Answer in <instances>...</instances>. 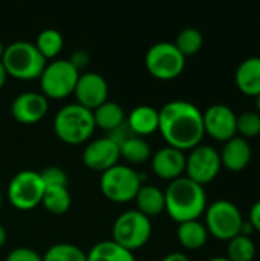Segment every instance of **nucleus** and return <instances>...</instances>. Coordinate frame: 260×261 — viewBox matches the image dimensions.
<instances>
[{"label": "nucleus", "mask_w": 260, "mask_h": 261, "mask_svg": "<svg viewBox=\"0 0 260 261\" xmlns=\"http://www.w3.org/2000/svg\"><path fill=\"white\" fill-rule=\"evenodd\" d=\"M161 261H190L188 260V257L185 255V254H182V252H170V254H167L164 258Z\"/></svg>", "instance_id": "nucleus-36"}, {"label": "nucleus", "mask_w": 260, "mask_h": 261, "mask_svg": "<svg viewBox=\"0 0 260 261\" xmlns=\"http://www.w3.org/2000/svg\"><path fill=\"white\" fill-rule=\"evenodd\" d=\"M136 205H138V211H141L143 214H146L147 217L150 216H156L161 211L166 210V197H164V191L153 185V184H147L144 182L136 196H135Z\"/></svg>", "instance_id": "nucleus-20"}, {"label": "nucleus", "mask_w": 260, "mask_h": 261, "mask_svg": "<svg viewBox=\"0 0 260 261\" xmlns=\"http://www.w3.org/2000/svg\"><path fill=\"white\" fill-rule=\"evenodd\" d=\"M2 63L8 75H12L18 80H34L40 78L48 61L34 43L15 40L5 46Z\"/></svg>", "instance_id": "nucleus-3"}, {"label": "nucleus", "mask_w": 260, "mask_h": 261, "mask_svg": "<svg viewBox=\"0 0 260 261\" xmlns=\"http://www.w3.org/2000/svg\"><path fill=\"white\" fill-rule=\"evenodd\" d=\"M248 222L251 223V226L254 228V231H259L260 232V200H257L251 206L250 214H248Z\"/></svg>", "instance_id": "nucleus-35"}, {"label": "nucleus", "mask_w": 260, "mask_h": 261, "mask_svg": "<svg viewBox=\"0 0 260 261\" xmlns=\"http://www.w3.org/2000/svg\"><path fill=\"white\" fill-rule=\"evenodd\" d=\"M49 107V101L43 93L28 90L18 93L12 104H11V113L12 116L23 124H34L40 121Z\"/></svg>", "instance_id": "nucleus-15"}, {"label": "nucleus", "mask_w": 260, "mask_h": 261, "mask_svg": "<svg viewBox=\"0 0 260 261\" xmlns=\"http://www.w3.org/2000/svg\"><path fill=\"white\" fill-rule=\"evenodd\" d=\"M146 67L159 80H173L185 67V57L172 41H158L146 52Z\"/></svg>", "instance_id": "nucleus-9"}, {"label": "nucleus", "mask_w": 260, "mask_h": 261, "mask_svg": "<svg viewBox=\"0 0 260 261\" xmlns=\"http://www.w3.org/2000/svg\"><path fill=\"white\" fill-rule=\"evenodd\" d=\"M5 242H6V229H5V226L0 223V248L5 245Z\"/></svg>", "instance_id": "nucleus-38"}, {"label": "nucleus", "mask_w": 260, "mask_h": 261, "mask_svg": "<svg viewBox=\"0 0 260 261\" xmlns=\"http://www.w3.org/2000/svg\"><path fill=\"white\" fill-rule=\"evenodd\" d=\"M93 113V121L95 125L103 128V130H113L115 127H118L120 124H123L126 121V113L124 109L120 102L116 101H104L101 106H98L97 109L92 110Z\"/></svg>", "instance_id": "nucleus-23"}, {"label": "nucleus", "mask_w": 260, "mask_h": 261, "mask_svg": "<svg viewBox=\"0 0 260 261\" xmlns=\"http://www.w3.org/2000/svg\"><path fill=\"white\" fill-rule=\"evenodd\" d=\"M256 257V245L251 237L236 236L228 240L227 245V258L230 261H253Z\"/></svg>", "instance_id": "nucleus-28"}, {"label": "nucleus", "mask_w": 260, "mask_h": 261, "mask_svg": "<svg viewBox=\"0 0 260 261\" xmlns=\"http://www.w3.org/2000/svg\"><path fill=\"white\" fill-rule=\"evenodd\" d=\"M3 52H5V44H3V43H2V40H0V60H2Z\"/></svg>", "instance_id": "nucleus-41"}, {"label": "nucleus", "mask_w": 260, "mask_h": 261, "mask_svg": "<svg viewBox=\"0 0 260 261\" xmlns=\"http://www.w3.org/2000/svg\"><path fill=\"white\" fill-rule=\"evenodd\" d=\"M43 261H87V255L77 245L55 243L46 249Z\"/></svg>", "instance_id": "nucleus-27"}, {"label": "nucleus", "mask_w": 260, "mask_h": 261, "mask_svg": "<svg viewBox=\"0 0 260 261\" xmlns=\"http://www.w3.org/2000/svg\"><path fill=\"white\" fill-rule=\"evenodd\" d=\"M63 35L58 29L54 28H44L38 32L35 38V46L40 50V54L48 60V58H55L58 52L63 47Z\"/></svg>", "instance_id": "nucleus-26"}, {"label": "nucleus", "mask_w": 260, "mask_h": 261, "mask_svg": "<svg viewBox=\"0 0 260 261\" xmlns=\"http://www.w3.org/2000/svg\"><path fill=\"white\" fill-rule=\"evenodd\" d=\"M159 112L158 130L170 147L192 150L198 147L205 135L202 112L190 101L172 99Z\"/></svg>", "instance_id": "nucleus-1"}, {"label": "nucleus", "mask_w": 260, "mask_h": 261, "mask_svg": "<svg viewBox=\"0 0 260 261\" xmlns=\"http://www.w3.org/2000/svg\"><path fill=\"white\" fill-rule=\"evenodd\" d=\"M185 154L175 147H161L152 156V170L161 179L175 180L185 173Z\"/></svg>", "instance_id": "nucleus-16"}, {"label": "nucleus", "mask_w": 260, "mask_h": 261, "mask_svg": "<svg viewBox=\"0 0 260 261\" xmlns=\"http://www.w3.org/2000/svg\"><path fill=\"white\" fill-rule=\"evenodd\" d=\"M141 185L143 182L139 173L123 164H116L104 170L100 177L101 191L113 202H129L135 199Z\"/></svg>", "instance_id": "nucleus-7"}, {"label": "nucleus", "mask_w": 260, "mask_h": 261, "mask_svg": "<svg viewBox=\"0 0 260 261\" xmlns=\"http://www.w3.org/2000/svg\"><path fill=\"white\" fill-rule=\"evenodd\" d=\"M236 87L248 96L260 95V57L245 58L234 72Z\"/></svg>", "instance_id": "nucleus-18"}, {"label": "nucleus", "mask_w": 260, "mask_h": 261, "mask_svg": "<svg viewBox=\"0 0 260 261\" xmlns=\"http://www.w3.org/2000/svg\"><path fill=\"white\" fill-rule=\"evenodd\" d=\"M256 110H257V113L260 115V95L256 96Z\"/></svg>", "instance_id": "nucleus-40"}, {"label": "nucleus", "mask_w": 260, "mask_h": 261, "mask_svg": "<svg viewBox=\"0 0 260 261\" xmlns=\"http://www.w3.org/2000/svg\"><path fill=\"white\" fill-rule=\"evenodd\" d=\"M6 76H8V72H6L3 63H2V60H0V89L3 87V84H5V81H6Z\"/></svg>", "instance_id": "nucleus-37"}, {"label": "nucleus", "mask_w": 260, "mask_h": 261, "mask_svg": "<svg viewBox=\"0 0 260 261\" xmlns=\"http://www.w3.org/2000/svg\"><path fill=\"white\" fill-rule=\"evenodd\" d=\"M113 242L123 248L133 251L144 246L152 236V222L150 217L143 214L138 210L123 211L113 222L112 226Z\"/></svg>", "instance_id": "nucleus-5"}, {"label": "nucleus", "mask_w": 260, "mask_h": 261, "mask_svg": "<svg viewBox=\"0 0 260 261\" xmlns=\"http://www.w3.org/2000/svg\"><path fill=\"white\" fill-rule=\"evenodd\" d=\"M219 156H221L222 167H225L233 173H238L250 165L253 158V150L247 139L241 136H234L224 144Z\"/></svg>", "instance_id": "nucleus-17"}, {"label": "nucleus", "mask_w": 260, "mask_h": 261, "mask_svg": "<svg viewBox=\"0 0 260 261\" xmlns=\"http://www.w3.org/2000/svg\"><path fill=\"white\" fill-rule=\"evenodd\" d=\"M87 255V261H136L133 252L123 248L113 240H101L95 243Z\"/></svg>", "instance_id": "nucleus-21"}, {"label": "nucleus", "mask_w": 260, "mask_h": 261, "mask_svg": "<svg viewBox=\"0 0 260 261\" xmlns=\"http://www.w3.org/2000/svg\"><path fill=\"white\" fill-rule=\"evenodd\" d=\"M204 132L213 139L227 142L236 135V119L238 115L225 104H213L205 112H202Z\"/></svg>", "instance_id": "nucleus-12"}, {"label": "nucleus", "mask_w": 260, "mask_h": 261, "mask_svg": "<svg viewBox=\"0 0 260 261\" xmlns=\"http://www.w3.org/2000/svg\"><path fill=\"white\" fill-rule=\"evenodd\" d=\"M44 182L38 171L21 170L17 171L8 184L9 202L18 210H31L41 202Z\"/></svg>", "instance_id": "nucleus-10"}, {"label": "nucleus", "mask_w": 260, "mask_h": 261, "mask_svg": "<svg viewBox=\"0 0 260 261\" xmlns=\"http://www.w3.org/2000/svg\"><path fill=\"white\" fill-rule=\"evenodd\" d=\"M205 228L213 237L228 242L241 234L244 217L241 210L230 200H216L205 208Z\"/></svg>", "instance_id": "nucleus-6"}, {"label": "nucleus", "mask_w": 260, "mask_h": 261, "mask_svg": "<svg viewBox=\"0 0 260 261\" xmlns=\"http://www.w3.org/2000/svg\"><path fill=\"white\" fill-rule=\"evenodd\" d=\"M5 261H43V255H40L35 249L18 246L8 252Z\"/></svg>", "instance_id": "nucleus-32"}, {"label": "nucleus", "mask_w": 260, "mask_h": 261, "mask_svg": "<svg viewBox=\"0 0 260 261\" xmlns=\"http://www.w3.org/2000/svg\"><path fill=\"white\" fill-rule=\"evenodd\" d=\"M0 208H2V190H0Z\"/></svg>", "instance_id": "nucleus-42"}, {"label": "nucleus", "mask_w": 260, "mask_h": 261, "mask_svg": "<svg viewBox=\"0 0 260 261\" xmlns=\"http://www.w3.org/2000/svg\"><path fill=\"white\" fill-rule=\"evenodd\" d=\"M207 261H230L227 257H213V258H210V260Z\"/></svg>", "instance_id": "nucleus-39"}, {"label": "nucleus", "mask_w": 260, "mask_h": 261, "mask_svg": "<svg viewBox=\"0 0 260 261\" xmlns=\"http://www.w3.org/2000/svg\"><path fill=\"white\" fill-rule=\"evenodd\" d=\"M92 110L78 102H69L60 107L54 116V130L60 139L69 144L84 142L95 130Z\"/></svg>", "instance_id": "nucleus-4"}, {"label": "nucleus", "mask_w": 260, "mask_h": 261, "mask_svg": "<svg viewBox=\"0 0 260 261\" xmlns=\"http://www.w3.org/2000/svg\"><path fill=\"white\" fill-rule=\"evenodd\" d=\"M166 211L178 223L198 220L207 208V193L202 185L181 176L170 180L164 191Z\"/></svg>", "instance_id": "nucleus-2"}, {"label": "nucleus", "mask_w": 260, "mask_h": 261, "mask_svg": "<svg viewBox=\"0 0 260 261\" xmlns=\"http://www.w3.org/2000/svg\"><path fill=\"white\" fill-rule=\"evenodd\" d=\"M221 168L222 164L219 151L210 145L199 144L192 148L190 154L185 158V176L202 187L215 180Z\"/></svg>", "instance_id": "nucleus-11"}, {"label": "nucleus", "mask_w": 260, "mask_h": 261, "mask_svg": "<svg viewBox=\"0 0 260 261\" xmlns=\"http://www.w3.org/2000/svg\"><path fill=\"white\" fill-rule=\"evenodd\" d=\"M236 135L244 139L257 138L260 135V115L257 112H244L236 119Z\"/></svg>", "instance_id": "nucleus-30"}, {"label": "nucleus", "mask_w": 260, "mask_h": 261, "mask_svg": "<svg viewBox=\"0 0 260 261\" xmlns=\"http://www.w3.org/2000/svg\"><path fill=\"white\" fill-rule=\"evenodd\" d=\"M120 145L109 136H101L89 142L83 150V162L97 171H104L118 164Z\"/></svg>", "instance_id": "nucleus-14"}, {"label": "nucleus", "mask_w": 260, "mask_h": 261, "mask_svg": "<svg viewBox=\"0 0 260 261\" xmlns=\"http://www.w3.org/2000/svg\"><path fill=\"white\" fill-rule=\"evenodd\" d=\"M41 203L44 208L54 214H63L70 208L72 197L67 190V187L60 185H44Z\"/></svg>", "instance_id": "nucleus-24"}, {"label": "nucleus", "mask_w": 260, "mask_h": 261, "mask_svg": "<svg viewBox=\"0 0 260 261\" xmlns=\"http://www.w3.org/2000/svg\"><path fill=\"white\" fill-rule=\"evenodd\" d=\"M135 133L130 130V127H129V124H127V121H124L123 124H120L118 127H115L113 130H110L109 132V138L112 139V141H115L118 145H121L126 139H129L130 136H133Z\"/></svg>", "instance_id": "nucleus-33"}, {"label": "nucleus", "mask_w": 260, "mask_h": 261, "mask_svg": "<svg viewBox=\"0 0 260 261\" xmlns=\"http://www.w3.org/2000/svg\"><path fill=\"white\" fill-rule=\"evenodd\" d=\"M126 121L135 135L144 136V135H149V133H153L155 130H158L159 112H158V109H155L152 106L141 104L130 110Z\"/></svg>", "instance_id": "nucleus-19"}, {"label": "nucleus", "mask_w": 260, "mask_h": 261, "mask_svg": "<svg viewBox=\"0 0 260 261\" xmlns=\"http://www.w3.org/2000/svg\"><path fill=\"white\" fill-rule=\"evenodd\" d=\"M44 185H60V187H67L69 177L64 168L57 167V165H51L43 168L41 171H38Z\"/></svg>", "instance_id": "nucleus-31"}, {"label": "nucleus", "mask_w": 260, "mask_h": 261, "mask_svg": "<svg viewBox=\"0 0 260 261\" xmlns=\"http://www.w3.org/2000/svg\"><path fill=\"white\" fill-rule=\"evenodd\" d=\"M74 93L77 96V102L84 106L89 110L97 109L109 96V86L106 78L98 72H81Z\"/></svg>", "instance_id": "nucleus-13"}, {"label": "nucleus", "mask_w": 260, "mask_h": 261, "mask_svg": "<svg viewBox=\"0 0 260 261\" xmlns=\"http://www.w3.org/2000/svg\"><path fill=\"white\" fill-rule=\"evenodd\" d=\"M80 72L67 58H54L46 63L41 75L40 86L46 98H64L75 89Z\"/></svg>", "instance_id": "nucleus-8"}, {"label": "nucleus", "mask_w": 260, "mask_h": 261, "mask_svg": "<svg viewBox=\"0 0 260 261\" xmlns=\"http://www.w3.org/2000/svg\"><path fill=\"white\" fill-rule=\"evenodd\" d=\"M89 54L84 50V49H77V50H74L72 54H70V57L67 58L72 64H74V67L80 72L81 69H84L87 64H89Z\"/></svg>", "instance_id": "nucleus-34"}, {"label": "nucleus", "mask_w": 260, "mask_h": 261, "mask_svg": "<svg viewBox=\"0 0 260 261\" xmlns=\"http://www.w3.org/2000/svg\"><path fill=\"white\" fill-rule=\"evenodd\" d=\"M178 240L185 249H201L208 240V231L199 220H188L178 225Z\"/></svg>", "instance_id": "nucleus-22"}, {"label": "nucleus", "mask_w": 260, "mask_h": 261, "mask_svg": "<svg viewBox=\"0 0 260 261\" xmlns=\"http://www.w3.org/2000/svg\"><path fill=\"white\" fill-rule=\"evenodd\" d=\"M120 153L132 164H143L150 158L152 148L143 136L133 135L120 145Z\"/></svg>", "instance_id": "nucleus-25"}, {"label": "nucleus", "mask_w": 260, "mask_h": 261, "mask_svg": "<svg viewBox=\"0 0 260 261\" xmlns=\"http://www.w3.org/2000/svg\"><path fill=\"white\" fill-rule=\"evenodd\" d=\"M202 44H204L202 32L193 26H188V28H184L182 31H179V34L176 35V40H175V46L179 49V52L184 57L198 54L201 50Z\"/></svg>", "instance_id": "nucleus-29"}]
</instances>
